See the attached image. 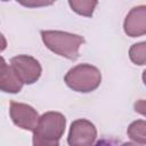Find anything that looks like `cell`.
<instances>
[{
    "mask_svg": "<svg viewBox=\"0 0 146 146\" xmlns=\"http://www.w3.org/2000/svg\"><path fill=\"white\" fill-rule=\"evenodd\" d=\"M10 116L18 127L27 130H34L39 122L38 114L31 106L15 102L10 104Z\"/></svg>",
    "mask_w": 146,
    "mask_h": 146,
    "instance_id": "6",
    "label": "cell"
},
{
    "mask_svg": "<svg viewBox=\"0 0 146 146\" xmlns=\"http://www.w3.org/2000/svg\"><path fill=\"white\" fill-rule=\"evenodd\" d=\"M11 68L23 83H33L38 80L41 67L39 63L30 56H17L11 59Z\"/></svg>",
    "mask_w": 146,
    "mask_h": 146,
    "instance_id": "4",
    "label": "cell"
},
{
    "mask_svg": "<svg viewBox=\"0 0 146 146\" xmlns=\"http://www.w3.org/2000/svg\"><path fill=\"white\" fill-rule=\"evenodd\" d=\"M124 29L131 36L146 33V7L133 8L127 16Z\"/></svg>",
    "mask_w": 146,
    "mask_h": 146,
    "instance_id": "7",
    "label": "cell"
},
{
    "mask_svg": "<svg viewBox=\"0 0 146 146\" xmlns=\"http://www.w3.org/2000/svg\"><path fill=\"white\" fill-rule=\"evenodd\" d=\"M94 146H115L112 141H108V140H99L96 145Z\"/></svg>",
    "mask_w": 146,
    "mask_h": 146,
    "instance_id": "13",
    "label": "cell"
},
{
    "mask_svg": "<svg viewBox=\"0 0 146 146\" xmlns=\"http://www.w3.org/2000/svg\"><path fill=\"white\" fill-rule=\"evenodd\" d=\"M65 117L59 113L43 114L34 129L33 146H58V139L64 132Z\"/></svg>",
    "mask_w": 146,
    "mask_h": 146,
    "instance_id": "1",
    "label": "cell"
},
{
    "mask_svg": "<svg viewBox=\"0 0 146 146\" xmlns=\"http://www.w3.org/2000/svg\"><path fill=\"white\" fill-rule=\"evenodd\" d=\"M128 135L131 139L138 143L146 144V122L145 121L133 122L128 129Z\"/></svg>",
    "mask_w": 146,
    "mask_h": 146,
    "instance_id": "9",
    "label": "cell"
},
{
    "mask_svg": "<svg viewBox=\"0 0 146 146\" xmlns=\"http://www.w3.org/2000/svg\"><path fill=\"white\" fill-rule=\"evenodd\" d=\"M130 58L138 65L146 64V42L135 44L130 49Z\"/></svg>",
    "mask_w": 146,
    "mask_h": 146,
    "instance_id": "10",
    "label": "cell"
},
{
    "mask_svg": "<svg viewBox=\"0 0 146 146\" xmlns=\"http://www.w3.org/2000/svg\"><path fill=\"white\" fill-rule=\"evenodd\" d=\"M65 81L72 89L87 92L98 87L100 73L96 67L83 64L72 68L65 76Z\"/></svg>",
    "mask_w": 146,
    "mask_h": 146,
    "instance_id": "3",
    "label": "cell"
},
{
    "mask_svg": "<svg viewBox=\"0 0 146 146\" xmlns=\"http://www.w3.org/2000/svg\"><path fill=\"white\" fill-rule=\"evenodd\" d=\"M143 78H144V81H145V84H146V71L144 72V75H143Z\"/></svg>",
    "mask_w": 146,
    "mask_h": 146,
    "instance_id": "15",
    "label": "cell"
},
{
    "mask_svg": "<svg viewBox=\"0 0 146 146\" xmlns=\"http://www.w3.org/2000/svg\"><path fill=\"white\" fill-rule=\"evenodd\" d=\"M96 5L97 1H70V6L73 8V10L86 16H90L92 14Z\"/></svg>",
    "mask_w": 146,
    "mask_h": 146,
    "instance_id": "11",
    "label": "cell"
},
{
    "mask_svg": "<svg viewBox=\"0 0 146 146\" xmlns=\"http://www.w3.org/2000/svg\"><path fill=\"white\" fill-rule=\"evenodd\" d=\"M135 107H136L137 112H139V113H141L143 115L146 116V100H140V102L136 103Z\"/></svg>",
    "mask_w": 146,
    "mask_h": 146,
    "instance_id": "12",
    "label": "cell"
},
{
    "mask_svg": "<svg viewBox=\"0 0 146 146\" xmlns=\"http://www.w3.org/2000/svg\"><path fill=\"white\" fill-rule=\"evenodd\" d=\"M22 3L23 5H25V6H43V5H50V2H24V1H22Z\"/></svg>",
    "mask_w": 146,
    "mask_h": 146,
    "instance_id": "14",
    "label": "cell"
},
{
    "mask_svg": "<svg viewBox=\"0 0 146 146\" xmlns=\"http://www.w3.org/2000/svg\"><path fill=\"white\" fill-rule=\"evenodd\" d=\"M41 34L43 42L52 51L70 59H75L78 57L79 47L83 42L81 36L57 31H42Z\"/></svg>",
    "mask_w": 146,
    "mask_h": 146,
    "instance_id": "2",
    "label": "cell"
},
{
    "mask_svg": "<svg viewBox=\"0 0 146 146\" xmlns=\"http://www.w3.org/2000/svg\"><path fill=\"white\" fill-rule=\"evenodd\" d=\"M123 146H137V145H133V144H124Z\"/></svg>",
    "mask_w": 146,
    "mask_h": 146,
    "instance_id": "16",
    "label": "cell"
},
{
    "mask_svg": "<svg viewBox=\"0 0 146 146\" xmlns=\"http://www.w3.org/2000/svg\"><path fill=\"white\" fill-rule=\"evenodd\" d=\"M23 82L18 79L11 67H9L5 59L1 58V66H0V87L1 90L8 92H17L21 90Z\"/></svg>",
    "mask_w": 146,
    "mask_h": 146,
    "instance_id": "8",
    "label": "cell"
},
{
    "mask_svg": "<svg viewBox=\"0 0 146 146\" xmlns=\"http://www.w3.org/2000/svg\"><path fill=\"white\" fill-rule=\"evenodd\" d=\"M96 138L95 127L87 120H78L72 123L68 144L71 146H91Z\"/></svg>",
    "mask_w": 146,
    "mask_h": 146,
    "instance_id": "5",
    "label": "cell"
}]
</instances>
